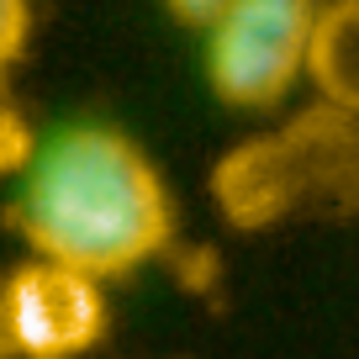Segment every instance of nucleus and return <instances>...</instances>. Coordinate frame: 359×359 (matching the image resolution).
<instances>
[{"instance_id": "1", "label": "nucleus", "mask_w": 359, "mask_h": 359, "mask_svg": "<svg viewBox=\"0 0 359 359\" xmlns=\"http://www.w3.org/2000/svg\"><path fill=\"white\" fill-rule=\"evenodd\" d=\"M11 222L37 259L85 269L106 285L169 248L175 201L158 164L127 133L79 122L37 143Z\"/></svg>"}, {"instance_id": "2", "label": "nucleus", "mask_w": 359, "mask_h": 359, "mask_svg": "<svg viewBox=\"0 0 359 359\" xmlns=\"http://www.w3.org/2000/svg\"><path fill=\"white\" fill-rule=\"evenodd\" d=\"M212 201L243 233L275 227L296 212L359 206V116L317 106L280 133L227 148L212 169Z\"/></svg>"}, {"instance_id": "3", "label": "nucleus", "mask_w": 359, "mask_h": 359, "mask_svg": "<svg viewBox=\"0 0 359 359\" xmlns=\"http://www.w3.org/2000/svg\"><path fill=\"white\" fill-rule=\"evenodd\" d=\"M323 0H227L206 27V85L233 111H275L306 79Z\"/></svg>"}, {"instance_id": "4", "label": "nucleus", "mask_w": 359, "mask_h": 359, "mask_svg": "<svg viewBox=\"0 0 359 359\" xmlns=\"http://www.w3.org/2000/svg\"><path fill=\"white\" fill-rule=\"evenodd\" d=\"M106 291L85 269L27 259L0 280V327L11 359H85L106 338Z\"/></svg>"}, {"instance_id": "5", "label": "nucleus", "mask_w": 359, "mask_h": 359, "mask_svg": "<svg viewBox=\"0 0 359 359\" xmlns=\"http://www.w3.org/2000/svg\"><path fill=\"white\" fill-rule=\"evenodd\" d=\"M306 79L317 85L323 106L359 116V0H327L312 32Z\"/></svg>"}, {"instance_id": "6", "label": "nucleus", "mask_w": 359, "mask_h": 359, "mask_svg": "<svg viewBox=\"0 0 359 359\" xmlns=\"http://www.w3.org/2000/svg\"><path fill=\"white\" fill-rule=\"evenodd\" d=\"M37 143H32V127L22 122L11 101H6V90H0V175H27L32 164Z\"/></svg>"}, {"instance_id": "7", "label": "nucleus", "mask_w": 359, "mask_h": 359, "mask_svg": "<svg viewBox=\"0 0 359 359\" xmlns=\"http://www.w3.org/2000/svg\"><path fill=\"white\" fill-rule=\"evenodd\" d=\"M27 32H32V6L27 0H0V74L22 58Z\"/></svg>"}, {"instance_id": "8", "label": "nucleus", "mask_w": 359, "mask_h": 359, "mask_svg": "<svg viewBox=\"0 0 359 359\" xmlns=\"http://www.w3.org/2000/svg\"><path fill=\"white\" fill-rule=\"evenodd\" d=\"M164 6H169V16H175V22H185V27H196V32H206V27L222 16L227 0H164Z\"/></svg>"}, {"instance_id": "9", "label": "nucleus", "mask_w": 359, "mask_h": 359, "mask_svg": "<svg viewBox=\"0 0 359 359\" xmlns=\"http://www.w3.org/2000/svg\"><path fill=\"white\" fill-rule=\"evenodd\" d=\"M0 359H11V348H6V327H0Z\"/></svg>"}]
</instances>
